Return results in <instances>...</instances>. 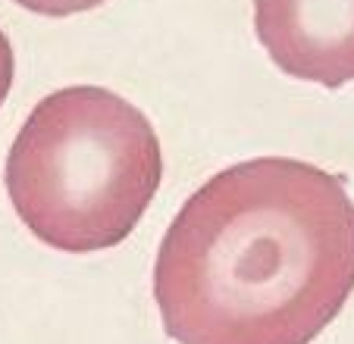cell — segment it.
Here are the masks:
<instances>
[{"mask_svg":"<svg viewBox=\"0 0 354 344\" xmlns=\"http://www.w3.org/2000/svg\"><path fill=\"white\" fill-rule=\"evenodd\" d=\"M354 292V200L314 163L261 157L176 213L154 300L179 344H310Z\"/></svg>","mask_w":354,"mask_h":344,"instance_id":"cell-1","label":"cell"},{"mask_svg":"<svg viewBox=\"0 0 354 344\" xmlns=\"http://www.w3.org/2000/svg\"><path fill=\"white\" fill-rule=\"evenodd\" d=\"M160 179L163 151L147 116L97 85L47 94L7 157L16 216L63 254H94L126 241Z\"/></svg>","mask_w":354,"mask_h":344,"instance_id":"cell-2","label":"cell"},{"mask_svg":"<svg viewBox=\"0 0 354 344\" xmlns=\"http://www.w3.org/2000/svg\"><path fill=\"white\" fill-rule=\"evenodd\" d=\"M254 32L292 79L354 82V0H254Z\"/></svg>","mask_w":354,"mask_h":344,"instance_id":"cell-3","label":"cell"},{"mask_svg":"<svg viewBox=\"0 0 354 344\" xmlns=\"http://www.w3.org/2000/svg\"><path fill=\"white\" fill-rule=\"evenodd\" d=\"M13 3L41 16H73V13H85V10L100 7L104 0H13Z\"/></svg>","mask_w":354,"mask_h":344,"instance_id":"cell-4","label":"cell"},{"mask_svg":"<svg viewBox=\"0 0 354 344\" xmlns=\"http://www.w3.org/2000/svg\"><path fill=\"white\" fill-rule=\"evenodd\" d=\"M13 73H16V57L13 47H10V38L0 32V106L7 100L10 88H13Z\"/></svg>","mask_w":354,"mask_h":344,"instance_id":"cell-5","label":"cell"}]
</instances>
